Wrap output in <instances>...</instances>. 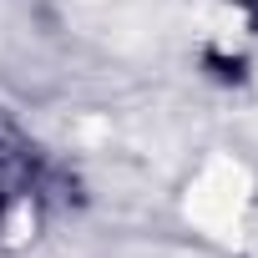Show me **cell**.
Wrapping results in <instances>:
<instances>
[{"label":"cell","instance_id":"cell-1","mask_svg":"<svg viewBox=\"0 0 258 258\" xmlns=\"http://www.w3.org/2000/svg\"><path fill=\"white\" fill-rule=\"evenodd\" d=\"M46 203V157L0 111V238Z\"/></svg>","mask_w":258,"mask_h":258}]
</instances>
